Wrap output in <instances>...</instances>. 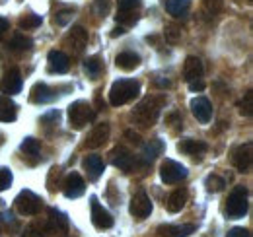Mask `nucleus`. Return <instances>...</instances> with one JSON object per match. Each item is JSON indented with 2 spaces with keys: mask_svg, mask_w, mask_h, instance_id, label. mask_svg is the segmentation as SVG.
Here are the masks:
<instances>
[{
  "mask_svg": "<svg viewBox=\"0 0 253 237\" xmlns=\"http://www.w3.org/2000/svg\"><path fill=\"white\" fill-rule=\"evenodd\" d=\"M162 105H164V99L162 97H144L132 111V120L142 126V128H148L152 126L160 117V111H162Z\"/></svg>",
  "mask_w": 253,
  "mask_h": 237,
  "instance_id": "obj_1",
  "label": "nucleus"
},
{
  "mask_svg": "<svg viewBox=\"0 0 253 237\" xmlns=\"http://www.w3.org/2000/svg\"><path fill=\"white\" fill-rule=\"evenodd\" d=\"M138 93H140V84L136 80L121 78V80H117L111 86V89H109V103L115 105V107L125 105L128 101H132Z\"/></svg>",
  "mask_w": 253,
  "mask_h": 237,
  "instance_id": "obj_2",
  "label": "nucleus"
},
{
  "mask_svg": "<svg viewBox=\"0 0 253 237\" xmlns=\"http://www.w3.org/2000/svg\"><path fill=\"white\" fill-rule=\"evenodd\" d=\"M95 117V111L92 109V105L88 101H74L70 107H68V120H70V126L80 130L84 128L88 122H92Z\"/></svg>",
  "mask_w": 253,
  "mask_h": 237,
  "instance_id": "obj_3",
  "label": "nucleus"
},
{
  "mask_svg": "<svg viewBox=\"0 0 253 237\" xmlns=\"http://www.w3.org/2000/svg\"><path fill=\"white\" fill-rule=\"evenodd\" d=\"M226 214L232 220L244 218L248 214V191H246V187H236L230 193L228 202H226Z\"/></svg>",
  "mask_w": 253,
  "mask_h": 237,
  "instance_id": "obj_4",
  "label": "nucleus"
},
{
  "mask_svg": "<svg viewBox=\"0 0 253 237\" xmlns=\"http://www.w3.org/2000/svg\"><path fill=\"white\" fill-rule=\"evenodd\" d=\"M14 206H16V210H18L22 216H37L39 210L43 208V200H41L35 193H32V191H22V193L16 197Z\"/></svg>",
  "mask_w": 253,
  "mask_h": 237,
  "instance_id": "obj_5",
  "label": "nucleus"
},
{
  "mask_svg": "<svg viewBox=\"0 0 253 237\" xmlns=\"http://www.w3.org/2000/svg\"><path fill=\"white\" fill-rule=\"evenodd\" d=\"M142 0H117V22L126 28V26H134L138 20V10H140Z\"/></svg>",
  "mask_w": 253,
  "mask_h": 237,
  "instance_id": "obj_6",
  "label": "nucleus"
},
{
  "mask_svg": "<svg viewBox=\"0 0 253 237\" xmlns=\"http://www.w3.org/2000/svg\"><path fill=\"white\" fill-rule=\"evenodd\" d=\"M160 177L166 185H175L187 177V169H185V165H181L173 159H166L160 165Z\"/></svg>",
  "mask_w": 253,
  "mask_h": 237,
  "instance_id": "obj_7",
  "label": "nucleus"
},
{
  "mask_svg": "<svg viewBox=\"0 0 253 237\" xmlns=\"http://www.w3.org/2000/svg\"><path fill=\"white\" fill-rule=\"evenodd\" d=\"M232 163H234V167H236L238 171H242V173H248V171L252 169V163H253L252 142H246V144H242V146H238V148L234 150V154H232Z\"/></svg>",
  "mask_w": 253,
  "mask_h": 237,
  "instance_id": "obj_8",
  "label": "nucleus"
},
{
  "mask_svg": "<svg viewBox=\"0 0 253 237\" xmlns=\"http://www.w3.org/2000/svg\"><path fill=\"white\" fill-rule=\"evenodd\" d=\"M130 214L134 216V218H138V220H144V218H148L150 214H152V202H150V198H148V195L144 193V191H138V193H134V197L130 198Z\"/></svg>",
  "mask_w": 253,
  "mask_h": 237,
  "instance_id": "obj_9",
  "label": "nucleus"
},
{
  "mask_svg": "<svg viewBox=\"0 0 253 237\" xmlns=\"http://www.w3.org/2000/svg\"><path fill=\"white\" fill-rule=\"evenodd\" d=\"M90 206H92V224H94L97 230H109L113 228V216L97 202V198L92 197L90 198Z\"/></svg>",
  "mask_w": 253,
  "mask_h": 237,
  "instance_id": "obj_10",
  "label": "nucleus"
},
{
  "mask_svg": "<svg viewBox=\"0 0 253 237\" xmlns=\"http://www.w3.org/2000/svg\"><path fill=\"white\" fill-rule=\"evenodd\" d=\"M22 86H24V80H22V74L18 68H10L2 80H0V89L8 95H14V93H20L22 91Z\"/></svg>",
  "mask_w": 253,
  "mask_h": 237,
  "instance_id": "obj_11",
  "label": "nucleus"
},
{
  "mask_svg": "<svg viewBox=\"0 0 253 237\" xmlns=\"http://www.w3.org/2000/svg\"><path fill=\"white\" fill-rule=\"evenodd\" d=\"M84 191H86V183L78 173H70L68 177L64 179L63 193L66 198H78V197L84 195Z\"/></svg>",
  "mask_w": 253,
  "mask_h": 237,
  "instance_id": "obj_12",
  "label": "nucleus"
},
{
  "mask_svg": "<svg viewBox=\"0 0 253 237\" xmlns=\"http://www.w3.org/2000/svg\"><path fill=\"white\" fill-rule=\"evenodd\" d=\"M191 113L195 115V118L203 124H207L211 117H212V105L207 97H195L191 101Z\"/></svg>",
  "mask_w": 253,
  "mask_h": 237,
  "instance_id": "obj_13",
  "label": "nucleus"
},
{
  "mask_svg": "<svg viewBox=\"0 0 253 237\" xmlns=\"http://www.w3.org/2000/svg\"><path fill=\"white\" fill-rule=\"evenodd\" d=\"M109 138V124L107 122H101V124H95L94 128L90 130V134L86 136V148H99L107 142Z\"/></svg>",
  "mask_w": 253,
  "mask_h": 237,
  "instance_id": "obj_14",
  "label": "nucleus"
},
{
  "mask_svg": "<svg viewBox=\"0 0 253 237\" xmlns=\"http://www.w3.org/2000/svg\"><path fill=\"white\" fill-rule=\"evenodd\" d=\"M66 45L78 55V53H82L84 51V47L88 45V31L84 30L82 26H76V28H72V31L68 33V37H66Z\"/></svg>",
  "mask_w": 253,
  "mask_h": 237,
  "instance_id": "obj_15",
  "label": "nucleus"
},
{
  "mask_svg": "<svg viewBox=\"0 0 253 237\" xmlns=\"http://www.w3.org/2000/svg\"><path fill=\"white\" fill-rule=\"evenodd\" d=\"M47 62H49V72H53V74H64L70 68V60L63 51H51L47 57Z\"/></svg>",
  "mask_w": 253,
  "mask_h": 237,
  "instance_id": "obj_16",
  "label": "nucleus"
},
{
  "mask_svg": "<svg viewBox=\"0 0 253 237\" xmlns=\"http://www.w3.org/2000/svg\"><path fill=\"white\" fill-rule=\"evenodd\" d=\"M203 72H205V68H203L201 59H197V57H187L185 59V64H183V80L187 84L193 82V80L203 78Z\"/></svg>",
  "mask_w": 253,
  "mask_h": 237,
  "instance_id": "obj_17",
  "label": "nucleus"
},
{
  "mask_svg": "<svg viewBox=\"0 0 253 237\" xmlns=\"http://www.w3.org/2000/svg\"><path fill=\"white\" fill-rule=\"evenodd\" d=\"M47 222H49V228H51L53 234H59V236H66V234H68V218L64 216L63 212L51 208Z\"/></svg>",
  "mask_w": 253,
  "mask_h": 237,
  "instance_id": "obj_18",
  "label": "nucleus"
},
{
  "mask_svg": "<svg viewBox=\"0 0 253 237\" xmlns=\"http://www.w3.org/2000/svg\"><path fill=\"white\" fill-rule=\"evenodd\" d=\"M111 163L121 169V171H130L132 169V163H134V158L132 154L125 148H115L111 152Z\"/></svg>",
  "mask_w": 253,
  "mask_h": 237,
  "instance_id": "obj_19",
  "label": "nucleus"
},
{
  "mask_svg": "<svg viewBox=\"0 0 253 237\" xmlns=\"http://www.w3.org/2000/svg\"><path fill=\"white\" fill-rule=\"evenodd\" d=\"M177 150L181 152V154H187V156H197V158H201V156H205L207 154V142H203V140H193V138H185V140H181L179 144H177Z\"/></svg>",
  "mask_w": 253,
  "mask_h": 237,
  "instance_id": "obj_20",
  "label": "nucleus"
},
{
  "mask_svg": "<svg viewBox=\"0 0 253 237\" xmlns=\"http://www.w3.org/2000/svg\"><path fill=\"white\" fill-rule=\"evenodd\" d=\"M18 117V105L12 101L10 95H0V120L12 122Z\"/></svg>",
  "mask_w": 253,
  "mask_h": 237,
  "instance_id": "obj_21",
  "label": "nucleus"
},
{
  "mask_svg": "<svg viewBox=\"0 0 253 237\" xmlns=\"http://www.w3.org/2000/svg\"><path fill=\"white\" fill-rule=\"evenodd\" d=\"M195 226L193 224H183V226H160L158 234L162 237H187L195 234Z\"/></svg>",
  "mask_w": 253,
  "mask_h": 237,
  "instance_id": "obj_22",
  "label": "nucleus"
},
{
  "mask_svg": "<svg viewBox=\"0 0 253 237\" xmlns=\"http://www.w3.org/2000/svg\"><path fill=\"white\" fill-rule=\"evenodd\" d=\"M30 99L33 103H47V101H53L55 99V91L49 88L47 84H35L30 91Z\"/></svg>",
  "mask_w": 253,
  "mask_h": 237,
  "instance_id": "obj_23",
  "label": "nucleus"
},
{
  "mask_svg": "<svg viewBox=\"0 0 253 237\" xmlns=\"http://www.w3.org/2000/svg\"><path fill=\"white\" fill-rule=\"evenodd\" d=\"M82 165L88 171V177L92 179V181L99 179L101 173H103V159L99 156H86L84 161H82Z\"/></svg>",
  "mask_w": 253,
  "mask_h": 237,
  "instance_id": "obj_24",
  "label": "nucleus"
},
{
  "mask_svg": "<svg viewBox=\"0 0 253 237\" xmlns=\"http://www.w3.org/2000/svg\"><path fill=\"white\" fill-rule=\"evenodd\" d=\"M115 62H117V68H121L125 72H130V70H134L140 64V57L136 53H132V51H123V53L117 55Z\"/></svg>",
  "mask_w": 253,
  "mask_h": 237,
  "instance_id": "obj_25",
  "label": "nucleus"
},
{
  "mask_svg": "<svg viewBox=\"0 0 253 237\" xmlns=\"http://www.w3.org/2000/svg\"><path fill=\"white\" fill-rule=\"evenodd\" d=\"M185 202H187V191L185 189H177V191H173L169 197H168V202H166V206L169 212H179L181 208L185 206Z\"/></svg>",
  "mask_w": 253,
  "mask_h": 237,
  "instance_id": "obj_26",
  "label": "nucleus"
},
{
  "mask_svg": "<svg viewBox=\"0 0 253 237\" xmlns=\"http://www.w3.org/2000/svg\"><path fill=\"white\" fill-rule=\"evenodd\" d=\"M53 234L51 232V228H49V222L47 220H37V222H33L30 224L28 228H26V232H24V237H49Z\"/></svg>",
  "mask_w": 253,
  "mask_h": 237,
  "instance_id": "obj_27",
  "label": "nucleus"
},
{
  "mask_svg": "<svg viewBox=\"0 0 253 237\" xmlns=\"http://www.w3.org/2000/svg\"><path fill=\"white\" fill-rule=\"evenodd\" d=\"M33 47V41L30 37H26L24 33H20V31H16L12 37H10V41H8V49H12V51H30Z\"/></svg>",
  "mask_w": 253,
  "mask_h": 237,
  "instance_id": "obj_28",
  "label": "nucleus"
},
{
  "mask_svg": "<svg viewBox=\"0 0 253 237\" xmlns=\"http://www.w3.org/2000/svg\"><path fill=\"white\" fill-rule=\"evenodd\" d=\"M164 4L171 16H181L189 10V0H166Z\"/></svg>",
  "mask_w": 253,
  "mask_h": 237,
  "instance_id": "obj_29",
  "label": "nucleus"
},
{
  "mask_svg": "<svg viewBox=\"0 0 253 237\" xmlns=\"http://www.w3.org/2000/svg\"><path fill=\"white\" fill-rule=\"evenodd\" d=\"M101 60L97 59V57H90V59L84 60V70H86V74L92 78V80H95L99 74H101Z\"/></svg>",
  "mask_w": 253,
  "mask_h": 237,
  "instance_id": "obj_30",
  "label": "nucleus"
},
{
  "mask_svg": "<svg viewBox=\"0 0 253 237\" xmlns=\"http://www.w3.org/2000/svg\"><path fill=\"white\" fill-rule=\"evenodd\" d=\"M162 150H164V144L160 142L158 138H154V140H150L146 146H144V159H154L156 156L162 154Z\"/></svg>",
  "mask_w": 253,
  "mask_h": 237,
  "instance_id": "obj_31",
  "label": "nucleus"
},
{
  "mask_svg": "<svg viewBox=\"0 0 253 237\" xmlns=\"http://www.w3.org/2000/svg\"><path fill=\"white\" fill-rule=\"evenodd\" d=\"M20 150L26 154V156H37L39 154V150H41V144H39V140L37 138H26L22 144H20Z\"/></svg>",
  "mask_w": 253,
  "mask_h": 237,
  "instance_id": "obj_32",
  "label": "nucleus"
},
{
  "mask_svg": "<svg viewBox=\"0 0 253 237\" xmlns=\"http://www.w3.org/2000/svg\"><path fill=\"white\" fill-rule=\"evenodd\" d=\"M205 185H207V191L209 193H220L222 189L226 187V181L218 175H209L207 181H205Z\"/></svg>",
  "mask_w": 253,
  "mask_h": 237,
  "instance_id": "obj_33",
  "label": "nucleus"
},
{
  "mask_svg": "<svg viewBox=\"0 0 253 237\" xmlns=\"http://www.w3.org/2000/svg\"><path fill=\"white\" fill-rule=\"evenodd\" d=\"M203 10L209 18H214L222 10V0H203Z\"/></svg>",
  "mask_w": 253,
  "mask_h": 237,
  "instance_id": "obj_34",
  "label": "nucleus"
},
{
  "mask_svg": "<svg viewBox=\"0 0 253 237\" xmlns=\"http://www.w3.org/2000/svg\"><path fill=\"white\" fill-rule=\"evenodd\" d=\"M164 35H166V39H168L169 43H177V41L181 39V28L175 26V24H168V26L164 28Z\"/></svg>",
  "mask_w": 253,
  "mask_h": 237,
  "instance_id": "obj_35",
  "label": "nucleus"
},
{
  "mask_svg": "<svg viewBox=\"0 0 253 237\" xmlns=\"http://www.w3.org/2000/svg\"><path fill=\"white\" fill-rule=\"evenodd\" d=\"M37 26H41V16L30 14V16L20 18V28L22 30H32V28H37Z\"/></svg>",
  "mask_w": 253,
  "mask_h": 237,
  "instance_id": "obj_36",
  "label": "nucleus"
},
{
  "mask_svg": "<svg viewBox=\"0 0 253 237\" xmlns=\"http://www.w3.org/2000/svg\"><path fill=\"white\" fill-rule=\"evenodd\" d=\"M240 107H242V115H246V117H252L253 115V91L252 89L244 95V101L240 103Z\"/></svg>",
  "mask_w": 253,
  "mask_h": 237,
  "instance_id": "obj_37",
  "label": "nucleus"
},
{
  "mask_svg": "<svg viewBox=\"0 0 253 237\" xmlns=\"http://www.w3.org/2000/svg\"><path fill=\"white\" fill-rule=\"evenodd\" d=\"M111 10V0H94V12L97 16H107Z\"/></svg>",
  "mask_w": 253,
  "mask_h": 237,
  "instance_id": "obj_38",
  "label": "nucleus"
},
{
  "mask_svg": "<svg viewBox=\"0 0 253 237\" xmlns=\"http://www.w3.org/2000/svg\"><path fill=\"white\" fill-rule=\"evenodd\" d=\"M12 171L8 169V167H0V191H6V189H10V185H12Z\"/></svg>",
  "mask_w": 253,
  "mask_h": 237,
  "instance_id": "obj_39",
  "label": "nucleus"
},
{
  "mask_svg": "<svg viewBox=\"0 0 253 237\" xmlns=\"http://www.w3.org/2000/svg\"><path fill=\"white\" fill-rule=\"evenodd\" d=\"M2 220H4V224H6L8 228L12 226V230H14V232L18 230V224H16V218H14V214H12L10 210H6V212L2 214Z\"/></svg>",
  "mask_w": 253,
  "mask_h": 237,
  "instance_id": "obj_40",
  "label": "nucleus"
},
{
  "mask_svg": "<svg viewBox=\"0 0 253 237\" xmlns=\"http://www.w3.org/2000/svg\"><path fill=\"white\" fill-rule=\"evenodd\" d=\"M70 16H72V12H70V10H63V12H59V14L55 16V24H57V26H64V24L70 20Z\"/></svg>",
  "mask_w": 253,
  "mask_h": 237,
  "instance_id": "obj_41",
  "label": "nucleus"
},
{
  "mask_svg": "<svg viewBox=\"0 0 253 237\" xmlns=\"http://www.w3.org/2000/svg\"><path fill=\"white\" fill-rule=\"evenodd\" d=\"M226 237H252V234H250V230H246V228H232Z\"/></svg>",
  "mask_w": 253,
  "mask_h": 237,
  "instance_id": "obj_42",
  "label": "nucleus"
},
{
  "mask_svg": "<svg viewBox=\"0 0 253 237\" xmlns=\"http://www.w3.org/2000/svg\"><path fill=\"white\" fill-rule=\"evenodd\" d=\"M189 88L191 91H201V89H205V82L199 78V80H193V82H189Z\"/></svg>",
  "mask_w": 253,
  "mask_h": 237,
  "instance_id": "obj_43",
  "label": "nucleus"
},
{
  "mask_svg": "<svg viewBox=\"0 0 253 237\" xmlns=\"http://www.w3.org/2000/svg\"><path fill=\"white\" fill-rule=\"evenodd\" d=\"M59 118H61V113H59V111H51V113L43 115L41 120H43V122H49V120H59Z\"/></svg>",
  "mask_w": 253,
  "mask_h": 237,
  "instance_id": "obj_44",
  "label": "nucleus"
},
{
  "mask_svg": "<svg viewBox=\"0 0 253 237\" xmlns=\"http://www.w3.org/2000/svg\"><path fill=\"white\" fill-rule=\"evenodd\" d=\"M125 134H126V138H130V142H134V144H140V134H138V132L126 130Z\"/></svg>",
  "mask_w": 253,
  "mask_h": 237,
  "instance_id": "obj_45",
  "label": "nucleus"
},
{
  "mask_svg": "<svg viewBox=\"0 0 253 237\" xmlns=\"http://www.w3.org/2000/svg\"><path fill=\"white\" fill-rule=\"evenodd\" d=\"M8 28H10L8 20H6V18H0V39H2V35L8 31Z\"/></svg>",
  "mask_w": 253,
  "mask_h": 237,
  "instance_id": "obj_46",
  "label": "nucleus"
},
{
  "mask_svg": "<svg viewBox=\"0 0 253 237\" xmlns=\"http://www.w3.org/2000/svg\"><path fill=\"white\" fill-rule=\"evenodd\" d=\"M123 33H125V28H123V26H119V28H115V30H113L111 37H117V35H123Z\"/></svg>",
  "mask_w": 253,
  "mask_h": 237,
  "instance_id": "obj_47",
  "label": "nucleus"
},
{
  "mask_svg": "<svg viewBox=\"0 0 253 237\" xmlns=\"http://www.w3.org/2000/svg\"><path fill=\"white\" fill-rule=\"evenodd\" d=\"M2 142H4V136H2V134H0V144H2Z\"/></svg>",
  "mask_w": 253,
  "mask_h": 237,
  "instance_id": "obj_48",
  "label": "nucleus"
}]
</instances>
